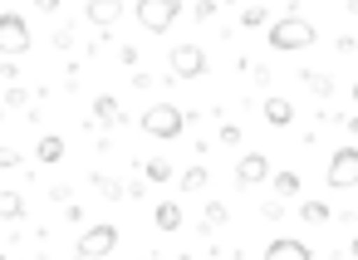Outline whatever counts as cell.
Wrapping results in <instances>:
<instances>
[{"label":"cell","instance_id":"1","mask_svg":"<svg viewBox=\"0 0 358 260\" xmlns=\"http://www.w3.org/2000/svg\"><path fill=\"white\" fill-rule=\"evenodd\" d=\"M265 40H270V50H275V55H294V50H309V45L319 40V30H314L299 10H289L285 20H275V25H270V35H265Z\"/></svg>","mask_w":358,"mask_h":260},{"label":"cell","instance_id":"2","mask_svg":"<svg viewBox=\"0 0 358 260\" xmlns=\"http://www.w3.org/2000/svg\"><path fill=\"white\" fill-rule=\"evenodd\" d=\"M138 128H143L148 138H162V143H172V138H182V133H187V113H182L177 103H152V108L138 118Z\"/></svg>","mask_w":358,"mask_h":260},{"label":"cell","instance_id":"3","mask_svg":"<svg viewBox=\"0 0 358 260\" xmlns=\"http://www.w3.org/2000/svg\"><path fill=\"white\" fill-rule=\"evenodd\" d=\"M324 187H329V192H348V187H358V147H353V143H343V147L329 152Z\"/></svg>","mask_w":358,"mask_h":260},{"label":"cell","instance_id":"4","mask_svg":"<svg viewBox=\"0 0 358 260\" xmlns=\"http://www.w3.org/2000/svg\"><path fill=\"white\" fill-rule=\"evenodd\" d=\"M113 250H118V226H113V221H99V226L79 231V240H74V255H79V260H103V255H113Z\"/></svg>","mask_w":358,"mask_h":260},{"label":"cell","instance_id":"5","mask_svg":"<svg viewBox=\"0 0 358 260\" xmlns=\"http://www.w3.org/2000/svg\"><path fill=\"white\" fill-rule=\"evenodd\" d=\"M133 15H138V25H143L148 35H167V30L177 25L182 6H177V0H138Z\"/></svg>","mask_w":358,"mask_h":260},{"label":"cell","instance_id":"6","mask_svg":"<svg viewBox=\"0 0 358 260\" xmlns=\"http://www.w3.org/2000/svg\"><path fill=\"white\" fill-rule=\"evenodd\" d=\"M30 50V25H25V15H0V55L6 59H20Z\"/></svg>","mask_w":358,"mask_h":260},{"label":"cell","instance_id":"7","mask_svg":"<svg viewBox=\"0 0 358 260\" xmlns=\"http://www.w3.org/2000/svg\"><path fill=\"white\" fill-rule=\"evenodd\" d=\"M167 69H172V79H201L206 74V50L201 45H177Z\"/></svg>","mask_w":358,"mask_h":260},{"label":"cell","instance_id":"8","mask_svg":"<svg viewBox=\"0 0 358 260\" xmlns=\"http://www.w3.org/2000/svg\"><path fill=\"white\" fill-rule=\"evenodd\" d=\"M236 182H241V187L270 182V157H265V152H241V157H236Z\"/></svg>","mask_w":358,"mask_h":260},{"label":"cell","instance_id":"9","mask_svg":"<svg viewBox=\"0 0 358 260\" xmlns=\"http://www.w3.org/2000/svg\"><path fill=\"white\" fill-rule=\"evenodd\" d=\"M260 113H265V123H270V128H289V123H294V103H289V99H280V94H270Z\"/></svg>","mask_w":358,"mask_h":260},{"label":"cell","instance_id":"10","mask_svg":"<svg viewBox=\"0 0 358 260\" xmlns=\"http://www.w3.org/2000/svg\"><path fill=\"white\" fill-rule=\"evenodd\" d=\"M265 260H314V255H309L304 240H285V236H280V240L265 245Z\"/></svg>","mask_w":358,"mask_h":260},{"label":"cell","instance_id":"11","mask_svg":"<svg viewBox=\"0 0 358 260\" xmlns=\"http://www.w3.org/2000/svg\"><path fill=\"white\" fill-rule=\"evenodd\" d=\"M84 15H89V25H113V20L128 15V6H118V0H99V6H84Z\"/></svg>","mask_w":358,"mask_h":260},{"label":"cell","instance_id":"12","mask_svg":"<svg viewBox=\"0 0 358 260\" xmlns=\"http://www.w3.org/2000/svg\"><path fill=\"white\" fill-rule=\"evenodd\" d=\"M35 162H45V167L64 162V138H59V133H45V138L35 143Z\"/></svg>","mask_w":358,"mask_h":260},{"label":"cell","instance_id":"13","mask_svg":"<svg viewBox=\"0 0 358 260\" xmlns=\"http://www.w3.org/2000/svg\"><path fill=\"white\" fill-rule=\"evenodd\" d=\"M270 187H275V201H289V196H299V172H270Z\"/></svg>","mask_w":358,"mask_h":260},{"label":"cell","instance_id":"14","mask_svg":"<svg viewBox=\"0 0 358 260\" xmlns=\"http://www.w3.org/2000/svg\"><path fill=\"white\" fill-rule=\"evenodd\" d=\"M152 221H157V231H182V226H187V216H182L177 201H162V206L152 211Z\"/></svg>","mask_w":358,"mask_h":260},{"label":"cell","instance_id":"15","mask_svg":"<svg viewBox=\"0 0 358 260\" xmlns=\"http://www.w3.org/2000/svg\"><path fill=\"white\" fill-rule=\"evenodd\" d=\"M94 123H108V128H113V123H123V113H118V99H113V94H99V99H94Z\"/></svg>","mask_w":358,"mask_h":260},{"label":"cell","instance_id":"16","mask_svg":"<svg viewBox=\"0 0 358 260\" xmlns=\"http://www.w3.org/2000/svg\"><path fill=\"white\" fill-rule=\"evenodd\" d=\"M231 221V211H226V201H206V211H201V231L211 236V231H221Z\"/></svg>","mask_w":358,"mask_h":260},{"label":"cell","instance_id":"17","mask_svg":"<svg viewBox=\"0 0 358 260\" xmlns=\"http://www.w3.org/2000/svg\"><path fill=\"white\" fill-rule=\"evenodd\" d=\"M89 182H94V192H99L103 201H123V182H118V177H103V172H94Z\"/></svg>","mask_w":358,"mask_h":260},{"label":"cell","instance_id":"18","mask_svg":"<svg viewBox=\"0 0 358 260\" xmlns=\"http://www.w3.org/2000/svg\"><path fill=\"white\" fill-rule=\"evenodd\" d=\"M25 216V196L20 192H0V221H20Z\"/></svg>","mask_w":358,"mask_h":260},{"label":"cell","instance_id":"19","mask_svg":"<svg viewBox=\"0 0 358 260\" xmlns=\"http://www.w3.org/2000/svg\"><path fill=\"white\" fill-rule=\"evenodd\" d=\"M206 187H211V172H206V167H187V172H182V192L196 196V192H206Z\"/></svg>","mask_w":358,"mask_h":260},{"label":"cell","instance_id":"20","mask_svg":"<svg viewBox=\"0 0 358 260\" xmlns=\"http://www.w3.org/2000/svg\"><path fill=\"white\" fill-rule=\"evenodd\" d=\"M304 226H329V201H299Z\"/></svg>","mask_w":358,"mask_h":260},{"label":"cell","instance_id":"21","mask_svg":"<svg viewBox=\"0 0 358 260\" xmlns=\"http://www.w3.org/2000/svg\"><path fill=\"white\" fill-rule=\"evenodd\" d=\"M299 79H304V89H314L319 99H329V94H334V79H329V74H319V69H304Z\"/></svg>","mask_w":358,"mask_h":260},{"label":"cell","instance_id":"22","mask_svg":"<svg viewBox=\"0 0 358 260\" xmlns=\"http://www.w3.org/2000/svg\"><path fill=\"white\" fill-rule=\"evenodd\" d=\"M143 177H148V182H167V177H172V162H167V157H148Z\"/></svg>","mask_w":358,"mask_h":260},{"label":"cell","instance_id":"23","mask_svg":"<svg viewBox=\"0 0 358 260\" xmlns=\"http://www.w3.org/2000/svg\"><path fill=\"white\" fill-rule=\"evenodd\" d=\"M265 20H270V10H265V6H245V10H241V25H245V30H260Z\"/></svg>","mask_w":358,"mask_h":260},{"label":"cell","instance_id":"24","mask_svg":"<svg viewBox=\"0 0 358 260\" xmlns=\"http://www.w3.org/2000/svg\"><path fill=\"white\" fill-rule=\"evenodd\" d=\"M0 108H30V94H25L20 84H10V89H6V103H0Z\"/></svg>","mask_w":358,"mask_h":260},{"label":"cell","instance_id":"25","mask_svg":"<svg viewBox=\"0 0 358 260\" xmlns=\"http://www.w3.org/2000/svg\"><path fill=\"white\" fill-rule=\"evenodd\" d=\"M221 143H226V147H241V128H236V123H221Z\"/></svg>","mask_w":358,"mask_h":260},{"label":"cell","instance_id":"26","mask_svg":"<svg viewBox=\"0 0 358 260\" xmlns=\"http://www.w3.org/2000/svg\"><path fill=\"white\" fill-rule=\"evenodd\" d=\"M15 79H20V64L6 59V64H0V84H15Z\"/></svg>","mask_w":358,"mask_h":260},{"label":"cell","instance_id":"27","mask_svg":"<svg viewBox=\"0 0 358 260\" xmlns=\"http://www.w3.org/2000/svg\"><path fill=\"white\" fill-rule=\"evenodd\" d=\"M20 162H25V157H20L15 147H0V167H6V172H10V167H20Z\"/></svg>","mask_w":358,"mask_h":260},{"label":"cell","instance_id":"28","mask_svg":"<svg viewBox=\"0 0 358 260\" xmlns=\"http://www.w3.org/2000/svg\"><path fill=\"white\" fill-rule=\"evenodd\" d=\"M260 216H265V221H280V216H285V201H265Z\"/></svg>","mask_w":358,"mask_h":260},{"label":"cell","instance_id":"29","mask_svg":"<svg viewBox=\"0 0 358 260\" xmlns=\"http://www.w3.org/2000/svg\"><path fill=\"white\" fill-rule=\"evenodd\" d=\"M348 255H353V260H358V236H353V245H348Z\"/></svg>","mask_w":358,"mask_h":260},{"label":"cell","instance_id":"30","mask_svg":"<svg viewBox=\"0 0 358 260\" xmlns=\"http://www.w3.org/2000/svg\"><path fill=\"white\" fill-rule=\"evenodd\" d=\"M353 103H358V84H353Z\"/></svg>","mask_w":358,"mask_h":260},{"label":"cell","instance_id":"31","mask_svg":"<svg viewBox=\"0 0 358 260\" xmlns=\"http://www.w3.org/2000/svg\"><path fill=\"white\" fill-rule=\"evenodd\" d=\"M148 260H162V255H148Z\"/></svg>","mask_w":358,"mask_h":260},{"label":"cell","instance_id":"32","mask_svg":"<svg viewBox=\"0 0 358 260\" xmlns=\"http://www.w3.org/2000/svg\"><path fill=\"white\" fill-rule=\"evenodd\" d=\"M0 118H6V108H0Z\"/></svg>","mask_w":358,"mask_h":260},{"label":"cell","instance_id":"33","mask_svg":"<svg viewBox=\"0 0 358 260\" xmlns=\"http://www.w3.org/2000/svg\"><path fill=\"white\" fill-rule=\"evenodd\" d=\"M0 260H6V255H0Z\"/></svg>","mask_w":358,"mask_h":260}]
</instances>
